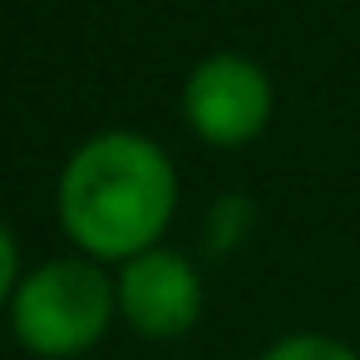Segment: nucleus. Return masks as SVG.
<instances>
[{"instance_id":"f257e3e1","label":"nucleus","mask_w":360,"mask_h":360,"mask_svg":"<svg viewBox=\"0 0 360 360\" xmlns=\"http://www.w3.org/2000/svg\"><path fill=\"white\" fill-rule=\"evenodd\" d=\"M178 207V173L173 158L134 134L109 129L79 143L60 173L55 212L70 242L94 262H129L168 232Z\"/></svg>"},{"instance_id":"f03ea898","label":"nucleus","mask_w":360,"mask_h":360,"mask_svg":"<svg viewBox=\"0 0 360 360\" xmlns=\"http://www.w3.org/2000/svg\"><path fill=\"white\" fill-rule=\"evenodd\" d=\"M119 316V291L104 262L94 257H55L20 276L11 296V330L40 360H70L94 350Z\"/></svg>"},{"instance_id":"7ed1b4c3","label":"nucleus","mask_w":360,"mask_h":360,"mask_svg":"<svg viewBox=\"0 0 360 360\" xmlns=\"http://www.w3.org/2000/svg\"><path fill=\"white\" fill-rule=\"evenodd\" d=\"M271 109H276L271 75L257 60L232 55V50L207 55L183 84V119L212 148L252 143L271 124Z\"/></svg>"},{"instance_id":"20e7f679","label":"nucleus","mask_w":360,"mask_h":360,"mask_svg":"<svg viewBox=\"0 0 360 360\" xmlns=\"http://www.w3.org/2000/svg\"><path fill=\"white\" fill-rule=\"evenodd\" d=\"M114 291H119V316L148 340H173L193 330L202 316V276L173 247H148L129 257L114 276Z\"/></svg>"},{"instance_id":"39448f33","label":"nucleus","mask_w":360,"mask_h":360,"mask_svg":"<svg viewBox=\"0 0 360 360\" xmlns=\"http://www.w3.org/2000/svg\"><path fill=\"white\" fill-rule=\"evenodd\" d=\"M262 360H360V350H350V345L335 340V335L296 330V335H281Z\"/></svg>"},{"instance_id":"423d86ee","label":"nucleus","mask_w":360,"mask_h":360,"mask_svg":"<svg viewBox=\"0 0 360 360\" xmlns=\"http://www.w3.org/2000/svg\"><path fill=\"white\" fill-rule=\"evenodd\" d=\"M252 217H257V202H252V198H242V193H227V198L212 207V217H207L212 252H227V247H237V242L252 232Z\"/></svg>"},{"instance_id":"0eeeda50","label":"nucleus","mask_w":360,"mask_h":360,"mask_svg":"<svg viewBox=\"0 0 360 360\" xmlns=\"http://www.w3.org/2000/svg\"><path fill=\"white\" fill-rule=\"evenodd\" d=\"M15 286H20V247H15L11 227L0 222V306H11Z\"/></svg>"}]
</instances>
